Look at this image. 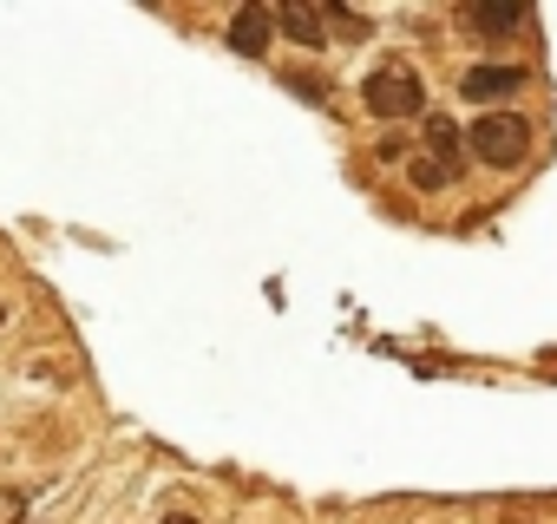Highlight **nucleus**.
Masks as SVG:
<instances>
[{
  "instance_id": "nucleus-1",
  "label": "nucleus",
  "mask_w": 557,
  "mask_h": 524,
  "mask_svg": "<svg viewBox=\"0 0 557 524\" xmlns=\"http://www.w3.org/2000/svg\"><path fill=\"white\" fill-rule=\"evenodd\" d=\"M466 145H472V158H479V164L511 171V164H524V158H531V118H518V112H479V118H472V132H466Z\"/></svg>"
},
{
  "instance_id": "nucleus-2",
  "label": "nucleus",
  "mask_w": 557,
  "mask_h": 524,
  "mask_svg": "<svg viewBox=\"0 0 557 524\" xmlns=\"http://www.w3.org/2000/svg\"><path fill=\"white\" fill-rule=\"evenodd\" d=\"M361 99H368L374 118H420V112H426V86H420V73L400 66V60L374 66L368 86H361Z\"/></svg>"
},
{
  "instance_id": "nucleus-3",
  "label": "nucleus",
  "mask_w": 557,
  "mask_h": 524,
  "mask_svg": "<svg viewBox=\"0 0 557 524\" xmlns=\"http://www.w3.org/2000/svg\"><path fill=\"white\" fill-rule=\"evenodd\" d=\"M420 151H426V158H433L440 171H453V177H459V171H466V158H472L466 132H459V125H453L446 112H433V118H426V145H420Z\"/></svg>"
},
{
  "instance_id": "nucleus-4",
  "label": "nucleus",
  "mask_w": 557,
  "mask_h": 524,
  "mask_svg": "<svg viewBox=\"0 0 557 524\" xmlns=\"http://www.w3.org/2000/svg\"><path fill=\"white\" fill-rule=\"evenodd\" d=\"M275 27H283L296 47H329V14L309 8V0H283V8H275Z\"/></svg>"
},
{
  "instance_id": "nucleus-5",
  "label": "nucleus",
  "mask_w": 557,
  "mask_h": 524,
  "mask_svg": "<svg viewBox=\"0 0 557 524\" xmlns=\"http://www.w3.org/2000/svg\"><path fill=\"white\" fill-rule=\"evenodd\" d=\"M269 27H275L269 8H243V14L230 21V47H236L243 60H262V53H269Z\"/></svg>"
},
{
  "instance_id": "nucleus-6",
  "label": "nucleus",
  "mask_w": 557,
  "mask_h": 524,
  "mask_svg": "<svg viewBox=\"0 0 557 524\" xmlns=\"http://www.w3.org/2000/svg\"><path fill=\"white\" fill-rule=\"evenodd\" d=\"M518 86H524V66H472L459 79L466 99H498V92H518Z\"/></svg>"
},
{
  "instance_id": "nucleus-7",
  "label": "nucleus",
  "mask_w": 557,
  "mask_h": 524,
  "mask_svg": "<svg viewBox=\"0 0 557 524\" xmlns=\"http://www.w3.org/2000/svg\"><path fill=\"white\" fill-rule=\"evenodd\" d=\"M466 21L485 34H511V27H524V8L518 0H479V8H466Z\"/></svg>"
},
{
  "instance_id": "nucleus-8",
  "label": "nucleus",
  "mask_w": 557,
  "mask_h": 524,
  "mask_svg": "<svg viewBox=\"0 0 557 524\" xmlns=\"http://www.w3.org/2000/svg\"><path fill=\"white\" fill-rule=\"evenodd\" d=\"M407 177H413V190H446V184H453V171H440L426 151H420V158H407Z\"/></svg>"
},
{
  "instance_id": "nucleus-9",
  "label": "nucleus",
  "mask_w": 557,
  "mask_h": 524,
  "mask_svg": "<svg viewBox=\"0 0 557 524\" xmlns=\"http://www.w3.org/2000/svg\"><path fill=\"white\" fill-rule=\"evenodd\" d=\"M0 524H27V498L0 485Z\"/></svg>"
},
{
  "instance_id": "nucleus-10",
  "label": "nucleus",
  "mask_w": 557,
  "mask_h": 524,
  "mask_svg": "<svg viewBox=\"0 0 557 524\" xmlns=\"http://www.w3.org/2000/svg\"><path fill=\"white\" fill-rule=\"evenodd\" d=\"M164 524H197V517H190V511H171V517H164Z\"/></svg>"
},
{
  "instance_id": "nucleus-11",
  "label": "nucleus",
  "mask_w": 557,
  "mask_h": 524,
  "mask_svg": "<svg viewBox=\"0 0 557 524\" xmlns=\"http://www.w3.org/2000/svg\"><path fill=\"white\" fill-rule=\"evenodd\" d=\"M498 524H524V517H498Z\"/></svg>"
},
{
  "instance_id": "nucleus-12",
  "label": "nucleus",
  "mask_w": 557,
  "mask_h": 524,
  "mask_svg": "<svg viewBox=\"0 0 557 524\" xmlns=\"http://www.w3.org/2000/svg\"><path fill=\"white\" fill-rule=\"evenodd\" d=\"M0 328H8V309H0Z\"/></svg>"
},
{
  "instance_id": "nucleus-13",
  "label": "nucleus",
  "mask_w": 557,
  "mask_h": 524,
  "mask_svg": "<svg viewBox=\"0 0 557 524\" xmlns=\"http://www.w3.org/2000/svg\"><path fill=\"white\" fill-rule=\"evenodd\" d=\"M27 524H40V517H27Z\"/></svg>"
}]
</instances>
